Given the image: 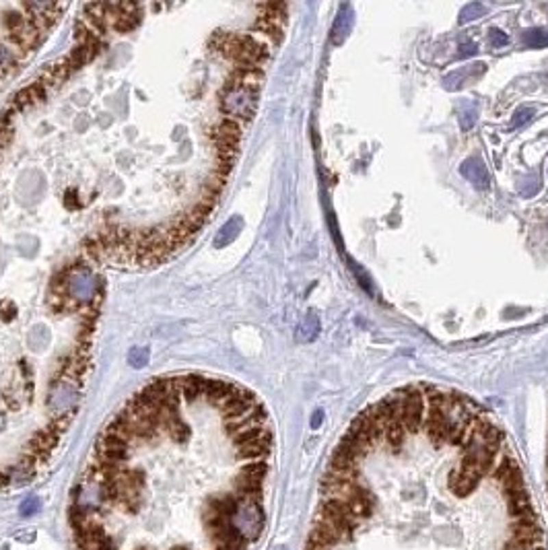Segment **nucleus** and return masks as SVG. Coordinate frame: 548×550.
Listing matches in <instances>:
<instances>
[{"label": "nucleus", "mask_w": 548, "mask_h": 550, "mask_svg": "<svg viewBox=\"0 0 548 550\" xmlns=\"http://www.w3.org/2000/svg\"><path fill=\"white\" fill-rule=\"evenodd\" d=\"M159 377L101 431L71 492L75 550H253L268 519L274 435L237 386Z\"/></svg>", "instance_id": "f257e3e1"}, {"label": "nucleus", "mask_w": 548, "mask_h": 550, "mask_svg": "<svg viewBox=\"0 0 548 550\" xmlns=\"http://www.w3.org/2000/svg\"><path fill=\"white\" fill-rule=\"evenodd\" d=\"M363 408L326 466L306 550H546L542 519L503 429L472 398L423 386Z\"/></svg>", "instance_id": "f03ea898"}, {"label": "nucleus", "mask_w": 548, "mask_h": 550, "mask_svg": "<svg viewBox=\"0 0 548 550\" xmlns=\"http://www.w3.org/2000/svg\"><path fill=\"white\" fill-rule=\"evenodd\" d=\"M221 112L227 116V120H235L239 124L249 122L258 110V93L241 87H231L229 83L221 91L219 99Z\"/></svg>", "instance_id": "7ed1b4c3"}, {"label": "nucleus", "mask_w": 548, "mask_h": 550, "mask_svg": "<svg viewBox=\"0 0 548 550\" xmlns=\"http://www.w3.org/2000/svg\"><path fill=\"white\" fill-rule=\"evenodd\" d=\"M241 227H243V221H241L239 216L229 218V221L221 227V231L216 233V237H214V247H225V245H229V243L239 235Z\"/></svg>", "instance_id": "20e7f679"}, {"label": "nucleus", "mask_w": 548, "mask_h": 550, "mask_svg": "<svg viewBox=\"0 0 548 550\" xmlns=\"http://www.w3.org/2000/svg\"><path fill=\"white\" fill-rule=\"evenodd\" d=\"M147 361H149V349H145V347H136V349H132V351L128 353V363H130L134 369L145 367Z\"/></svg>", "instance_id": "39448f33"}, {"label": "nucleus", "mask_w": 548, "mask_h": 550, "mask_svg": "<svg viewBox=\"0 0 548 550\" xmlns=\"http://www.w3.org/2000/svg\"><path fill=\"white\" fill-rule=\"evenodd\" d=\"M349 27H351V17H345V15L340 13V17L336 19V25H334V29H332V40H334V44H340V42L345 40Z\"/></svg>", "instance_id": "423d86ee"}, {"label": "nucleus", "mask_w": 548, "mask_h": 550, "mask_svg": "<svg viewBox=\"0 0 548 550\" xmlns=\"http://www.w3.org/2000/svg\"><path fill=\"white\" fill-rule=\"evenodd\" d=\"M525 44H527V46H532V48H542V46H548V32H542V29L527 32V34H525Z\"/></svg>", "instance_id": "0eeeda50"}, {"label": "nucleus", "mask_w": 548, "mask_h": 550, "mask_svg": "<svg viewBox=\"0 0 548 550\" xmlns=\"http://www.w3.org/2000/svg\"><path fill=\"white\" fill-rule=\"evenodd\" d=\"M484 13V7L482 5H470V7H466L464 11H462V17H460V21L462 23H466V21H472V19H476L478 15H482Z\"/></svg>", "instance_id": "6e6552de"}, {"label": "nucleus", "mask_w": 548, "mask_h": 550, "mask_svg": "<svg viewBox=\"0 0 548 550\" xmlns=\"http://www.w3.org/2000/svg\"><path fill=\"white\" fill-rule=\"evenodd\" d=\"M318 328H320V326H318L316 318H308V320H306V324L299 328V330H301V332H299V336H301L303 340H310V336H306V334H308V332H312V336H316V334H318Z\"/></svg>", "instance_id": "1a4fd4ad"}, {"label": "nucleus", "mask_w": 548, "mask_h": 550, "mask_svg": "<svg viewBox=\"0 0 548 550\" xmlns=\"http://www.w3.org/2000/svg\"><path fill=\"white\" fill-rule=\"evenodd\" d=\"M532 116H534V110H532V108H521V110L513 116V126H523Z\"/></svg>", "instance_id": "9d476101"}, {"label": "nucleus", "mask_w": 548, "mask_h": 550, "mask_svg": "<svg viewBox=\"0 0 548 550\" xmlns=\"http://www.w3.org/2000/svg\"><path fill=\"white\" fill-rule=\"evenodd\" d=\"M490 42H493V46H505V44L509 42V38H507L503 32L493 29V32H490Z\"/></svg>", "instance_id": "9b49d317"}]
</instances>
